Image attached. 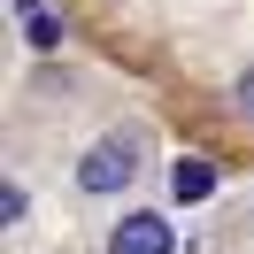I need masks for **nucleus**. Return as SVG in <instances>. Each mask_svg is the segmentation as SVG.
<instances>
[{
	"label": "nucleus",
	"instance_id": "nucleus-1",
	"mask_svg": "<svg viewBox=\"0 0 254 254\" xmlns=\"http://www.w3.org/2000/svg\"><path fill=\"white\" fill-rule=\"evenodd\" d=\"M131 170H139V139H131V131H116V139L85 146L77 185H85V192H124V185H131Z\"/></svg>",
	"mask_w": 254,
	"mask_h": 254
},
{
	"label": "nucleus",
	"instance_id": "nucleus-2",
	"mask_svg": "<svg viewBox=\"0 0 254 254\" xmlns=\"http://www.w3.org/2000/svg\"><path fill=\"white\" fill-rule=\"evenodd\" d=\"M108 254H170V216H124L108 231Z\"/></svg>",
	"mask_w": 254,
	"mask_h": 254
},
{
	"label": "nucleus",
	"instance_id": "nucleus-3",
	"mask_svg": "<svg viewBox=\"0 0 254 254\" xmlns=\"http://www.w3.org/2000/svg\"><path fill=\"white\" fill-rule=\"evenodd\" d=\"M170 177H177V200H208V192H216V170H208L200 154H192V162H177Z\"/></svg>",
	"mask_w": 254,
	"mask_h": 254
},
{
	"label": "nucleus",
	"instance_id": "nucleus-4",
	"mask_svg": "<svg viewBox=\"0 0 254 254\" xmlns=\"http://www.w3.org/2000/svg\"><path fill=\"white\" fill-rule=\"evenodd\" d=\"M31 47H39V54L62 47V16H47V8H39V16H31Z\"/></svg>",
	"mask_w": 254,
	"mask_h": 254
},
{
	"label": "nucleus",
	"instance_id": "nucleus-5",
	"mask_svg": "<svg viewBox=\"0 0 254 254\" xmlns=\"http://www.w3.org/2000/svg\"><path fill=\"white\" fill-rule=\"evenodd\" d=\"M239 116H247V124H254V69H247V77H239Z\"/></svg>",
	"mask_w": 254,
	"mask_h": 254
}]
</instances>
